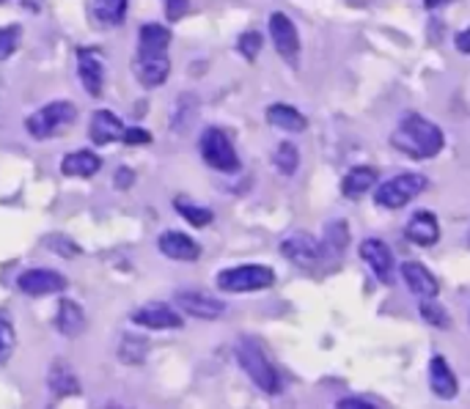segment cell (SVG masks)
Returning <instances> with one entry per match:
<instances>
[{"mask_svg": "<svg viewBox=\"0 0 470 409\" xmlns=\"http://www.w3.org/2000/svg\"><path fill=\"white\" fill-rule=\"evenodd\" d=\"M390 143L393 148H399L402 154L413 160H432L443 152L446 138L438 124H432L429 119L418 113H410L402 119L399 127H396V132L390 135Z\"/></svg>", "mask_w": 470, "mask_h": 409, "instance_id": "1", "label": "cell"}, {"mask_svg": "<svg viewBox=\"0 0 470 409\" xmlns=\"http://www.w3.org/2000/svg\"><path fill=\"white\" fill-rule=\"evenodd\" d=\"M237 360L242 365V371L250 377V382L259 390H264L267 396H278L281 393V377L273 368V363L267 360L264 349L253 341V338H242L237 344Z\"/></svg>", "mask_w": 470, "mask_h": 409, "instance_id": "2", "label": "cell"}, {"mask_svg": "<svg viewBox=\"0 0 470 409\" xmlns=\"http://www.w3.org/2000/svg\"><path fill=\"white\" fill-rule=\"evenodd\" d=\"M75 119H78V107L66 99H55V102H47L45 107H39L36 113H30L25 119V129L36 140H47V138H55L58 129L69 127Z\"/></svg>", "mask_w": 470, "mask_h": 409, "instance_id": "3", "label": "cell"}, {"mask_svg": "<svg viewBox=\"0 0 470 409\" xmlns=\"http://www.w3.org/2000/svg\"><path fill=\"white\" fill-rule=\"evenodd\" d=\"M198 148H201V160L221 171V173H237L239 171V157H237V148L234 143L229 140V135L218 127H209L201 140H198Z\"/></svg>", "mask_w": 470, "mask_h": 409, "instance_id": "4", "label": "cell"}, {"mask_svg": "<svg viewBox=\"0 0 470 409\" xmlns=\"http://www.w3.org/2000/svg\"><path fill=\"white\" fill-rule=\"evenodd\" d=\"M273 283H275V272L264 264H239L218 275V288L231 294L262 291V288H270Z\"/></svg>", "mask_w": 470, "mask_h": 409, "instance_id": "5", "label": "cell"}, {"mask_svg": "<svg viewBox=\"0 0 470 409\" xmlns=\"http://www.w3.org/2000/svg\"><path fill=\"white\" fill-rule=\"evenodd\" d=\"M424 190H426V176H421V173H399V176L382 181L374 198L385 209H402L413 198H418Z\"/></svg>", "mask_w": 470, "mask_h": 409, "instance_id": "6", "label": "cell"}, {"mask_svg": "<svg viewBox=\"0 0 470 409\" xmlns=\"http://www.w3.org/2000/svg\"><path fill=\"white\" fill-rule=\"evenodd\" d=\"M322 253H324V245L306 234V231H298V234H289L283 242H281V255L286 262H292L303 270H311L322 262Z\"/></svg>", "mask_w": 470, "mask_h": 409, "instance_id": "7", "label": "cell"}, {"mask_svg": "<svg viewBox=\"0 0 470 409\" xmlns=\"http://www.w3.org/2000/svg\"><path fill=\"white\" fill-rule=\"evenodd\" d=\"M270 36H273V45H275L278 55L289 66H298V61H300V36H298L295 22L289 20L283 12L270 14Z\"/></svg>", "mask_w": 470, "mask_h": 409, "instance_id": "8", "label": "cell"}, {"mask_svg": "<svg viewBox=\"0 0 470 409\" xmlns=\"http://www.w3.org/2000/svg\"><path fill=\"white\" fill-rule=\"evenodd\" d=\"M107 63L105 55L97 47H80L78 50V74H80V83L83 88L97 99L105 94V78H107Z\"/></svg>", "mask_w": 470, "mask_h": 409, "instance_id": "9", "label": "cell"}, {"mask_svg": "<svg viewBox=\"0 0 470 409\" xmlns=\"http://www.w3.org/2000/svg\"><path fill=\"white\" fill-rule=\"evenodd\" d=\"M173 305L179 311H185L188 316H196V319H221L226 313V305L221 300H214V296L204 294V291H193V288H185V291H176L173 296Z\"/></svg>", "mask_w": 470, "mask_h": 409, "instance_id": "10", "label": "cell"}, {"mask_svg": "<svg viewBox=\"0 0 470 409\" xmlns=\"http://www.w3.org/2000/svg\"><path fill=\"white\" fill-rule=\"evenodd\" d=\"M132 324L143 327V330H179L185 324L182 313L173 311L165 303H147L132 311Z\"/></svg>", "mask_w": 470, "mask_h": 409, "instance_id": "11", "label": "cell"}, {"mask_svg": "<svg viewBox=\"0 0 470 409\" xmlns=\"http://www.w3.org/2000/svg\"><path fill=\"white\" fill-rule=\"evenodd\" d=\"M17 288L28 296H50L66 288V278L55 270H42V267H33L25 270L17 278Z\"/></svg>", "mask_w": 470, "mask_h": 409, "instance_id": "12", "label": "cell"}, {"mask_svg": "<svg viewBox=\"0 0 470 409\" xmlns=\"http://www.w3.org/2000/svg\"><path fill=\"white\" fill-rule=\"evenodd\" d=\"M360 258L372 267L374 278L385 286L393 283V253L382 239H364L360 242Z\"/></svg>", "mask_w": 470, "mask_h": 409, "instance_id": "13", "label": "cell"}, {"mask_svg": "<svg viewBox=\"0 0 470 409\" xmlns=\"http://www.w3.org/2000/svg\"><path fill=\"white\" fill-rule=\"evenodd\" d=\"M157 247L165 258H173V262H196L201 255L198 242L182 231H163L157 239Z\"/></svg>", "mask_w": 470, "mask_h": 409, "instance_id": "14", "label": "cell"}, {"mask_svg": "<svg viewBox=\"0 0 470 409\" xmlns=\"http://www.w3.org/2000/svg\"><path fill=\"white\" fill-rule=\"evenodd\" d=\"M168 74H171L168 53L165 55H138L135 58V78H138L140 86L157 88L168 80Z\"/></svg>", "mask_w": 470, "mask_h": 409, "instance_id": "15", "label": "cell"}, {"mask_svg": "<svg viewBox=\"0 0 470 409\" xmlns=\"http://www.w3.org/2000/svg\"><path fill=\"white\" fill-rule=\"evenodd\" d=\"M88 135L94 146H107L124 138V124L113 110H97L88 124Z\"/></svg>", "mask_w": 470, "mask_h": 409, "instance_id": "16", "label": "cell"}, {"mask_svg": "<svg viewBox=\"0 0 470 409\" xmlns=\"http://www.w3.org/2000/svg\"><path fill=\"white\" fill-rule=\"evenodd\" d=\"M405 237L421 247H432L441 239V226H438V217L432 212H415L405 229Z\"/></svg>", "mask_w": 470, "mask_h": 409, "instance_id": "17", "label": "cell"}, {"mask_svg": "<svg viewBox=\"0 0 470 409\" xmlns=\"http://www.w3.org/2000/svg\"><path fill=\"white\" fill-rule=\"evenodd\" d=\"M402 278L407 283V288L421 296V300H429V296H438V280L424 264L418 262H405L402 264Z\"/></svg>", "mask_w": 470, "mask_h": 409, "instance_id": "18", "label": "cell"}, {"mask_svg": "<svg viewBox=\"0 0 470 409\" xmlns=\"http://www.w3.org/2000/svg\"><path fill=\"white\" fill-rule=\"evenodd\" d=\"M171 45V30L160 22H147L138 33V55H165Z\"/></svg>", "mask_w": 470, "mask_h": 409, "instance_id": "19", "label": "cell"}, {"mask_svg": "<svg viewBox=\"0 0 470 409\" xmlns=\"http://www.w3.org/2000/svg\"><path fill=\"white\" fill-rule=\"evenodd\" d=\"M429 388H432V393H435L438 398H454L457 396V377H454V371H451V365L438 355V357H432V363H429Z\"/></svg>", "mask_w": 470, "mask_h": 409, "instance_id": "20", "label": "cell"}, {"mask_svg": "<svg viewBox=\"0 0 470 409\" xmlns=\"http://www.w3.org/2000/svg\"><path fill=\"white\" fill-rule=\"evenodd\" d=\"M55 327L61 336L66 338H78L80 332L86 330V313L75 300H61L58 311H55Z\"/></svg>", "mask_w": 470, "mask_h": 409, "instance_id": "21", "label": "cell"}, {"mask_svg": "<svg viewBox=\"0 0 470 409\" xmlns=\"http://www.w3.org/2000/svg\"><path fill=\"white\" fill-rule=\"evenodd\" d=\"M99 168H102V160L94 152H86V148L66 154L61 163L63 176H78V179H91L94 173H99Z\"/></svg>", "mask_w": 470, "mask_h": 409, "instance_id": "22", "label": "cell"}, {"mask_svg": "<svg viewBox=\"0 0 470 409\" xmlns=\"http://www.w3.org/2000/svg\"><path fill=\"white\" fill-rule=\"evenodd\" d=\"M267 124L286 129V132H303L308 127L306 116L292 104H270L267 107Z\"/></svg>", "mask_w": 470, "mask_h": 409, "instance_id": "23", "label": "cell"}, {"mask_svg": "<svg viewBox=\"0 0 470 409\" xmlns=\"http://www.w3.org/2000/svg\"><path fill=\"white\" fill-rule=\"evenodd\" d=\"M47 385H50V393L55 398H66V396H78L80 393V382L75 377V371H71L66 363H55L47 374Z\"/></svg>", "mask_w": 470, "mask_h": 409, "instance_id": "24", "label": "cell"}, {"mask_svg": "<svg viewBox=\"0 0 470 409\" xmlns=\"http://www.w3.org/2000/svg\"><path fill=\"white\" fill-rule=\"evenodd\" d=\"M374 181H377V171L369 168V165H360V168H352L344 181H341V193L347 198H360L364 193H369L374 188Z\"/></svg>", "mask_w": 470, "mask_h": 409, "instance_id": "25", "label": "cell"}, {"mask_svg": "<svg viewBox=\"0 0 470 409\" xmlns=\"http://www.w3.org/2000/svg\"><path fill=\"white\" fill-rule=\"evenodd\" d=\"M127 4L130 0H94V17L105 28H116L127 17Z\"/></svg>", "mask_w": 470, "mask_h": 409, "instance_id": "26", "label": "cell"}, {"mask_svg": "<svg viewBox=\"0 0 470 409\" xmlns=\"http://www.w3.org/2000/svg\"><path fill=\"white\" fill-rule=\"evenodd\" d=\"M17 349V330L14 319L6 308H0V365H6Z\"/></svg>", "mask_w": 470, "mask_h": 409, "instance_id": "27", "label": "cell"}, {"mask_svg": "<svg viewBox=\"0 0 470 409\" xmlns=\"http://www.w3.org/2000/svg\"><path fill=\"white\" fill-rule=\"evenodd\" d=\"M173 206H176V212L182 214V217L190 222V226H196V229H206L209 222L214 220L212 209H206V206H196V204H190L188 198H176Z\"/></svg>", "mask_w": 470, "mask_h": 409, "instance_id": "28", "label": "cell"}, {"mask_svg": "<svg viewBox=\"0 0 470 409\" xmlns=\"http://www.w3.org/2000/svg\"><path fill=\"white\" fill-rule=\"evenodd\" d=\"M149 355V341L147 338H138V336H124L122 338V346H119V360L122 363H130V365H138L143 363Z\"/></svg>", "mask_w": 470, "mask_h": 409, "instance_id": "29", "label": "cell"}, {"mask_svg": "<svg viewBox=\"0 0 470 409\" xmlns=\"http://www.w3.org/2000/svg\"><path fill=\"white\" fill-rule=\"evenodd\" d=\"M324 250H331L333 255H341L349 245V229H347V222L339 220V222H331L328 229H324V239H322Z\"/></svg>", "mask_w": 470, "mask_h": 409, "instance_id": "30", "label": "cell"}, {"mask_svg": "<svg viewBox=\"0 0 470 409\" xmlns=\"http://www.w3.org/2000/svg\"><path fill=\"white\" fill-rule=\"evenodd\" d=\"M273 165L283 173V176H292L300 165V152L295 148V143H281L275 148V154H273Z\"/></svg>", "mask_w": 470, "mask_h": 409, "instance_id": "31", "label": "cell"}, {"mask_svg": "<svg viewBox=\"0 0 470 409\" xmlns=\"http://www.w3.org/2000/svg\"><path fill=\"white\" fill-rule=\"evenodd\" d=\"M22 42V28L20 25H6L0 28V61H9Z\"/></svg>", "mask_w": 470, "mask_h": 409, "instance_id": "32", "label": "cell"}, {"mask_svg": "<svg viewBox=\"0 0 470 409\" xmlns=\"http://www.w3.org/2000/svg\"><path fill=\"white\" fill-rule=\"evenodd\" d=\"M421 319L429 321V324H435V327H449V324H451L446 308H441V305L435 303V296H429V300H421Z\"/></svg>", "mask_w": 470, "mask_h": 409, "instance_id": "33", "label": "cell"}, {"mask_svg": "<svg viewBox=\"0 0 470 409\" xmlns=\"http://www.w3.org/2000/svg\"><path fill=\"white\" fill-rule=\"evenodd\" d=\"M237 50L242 58L253 61L259 53H262V33L259 30H245L239 39H237Z\"/></svg>", "mask_w": 470, "mask_h": 409, "instance_id": "34", "label": "cell"}, {"mask_svg": "<svg viewBox=\"0 0 470 409\" xmlns=\"http://www.w3.org/2000/svg\"><path fill=\"white\" fill-rule=\"evenodd\" d=\"M45 242H47V247L50 250H55L58 255H78L80 253V247L71 242L69 237H61V234H50V237H45Z\"/></svg>", "mask_w": 470, "mask_h": 409, "instance_id": "35", "label": "cell"}, {"mask_svg": "<svg viewBox=\"0 0 470 409\" xmlns=\"http://www.w3.org/2000/svg\"><path fill=\"white\" fill-rule=\"evenodd\" d=\"M165 4V17L171 20V22H176L179 17H185V12H188V6H190V0H163Z\"/></svg>", "mask_w": 470, "mask_h": 409, "instance_id": "36", "label": "cell"}, {"mask_svg": "<svg viewBox=\"0 0 470 409\" xmlns=\"http://www.w3.org/2000/svg\"><path fill=\"white\" fill-rule=\"evenodd\" d=\"M127 146H143V143H152V132H147V129H140V127H135V129H124V138H122Z\"/></svg>", "mask_w": 470, "mask_h": 409, "instance_id": "37", "label": "cell"}, {"mask_svg": "<svg viewBox=\"0 0 470 409\" xmlns=\"http://www.w3.org/2000/svg\"><path fill=\"white\" fill-rule=\"evenodd\" d=\"M336 406L339 409H374L380 404H374L369 398H341V401H336Z\"/></svg>", "mask_w": 470, "mask_h": 409, "instance_id": "38", "label": "cell"}, {"mask_svg": "<svg viewBox=\"0 0 470 409\" xmlns=\"http://www.w3.org/2000/svg\"><path fill=\"white\" fill-rule=\"evenodd\" d=\"M132 181H135V171H132V168H119V171H116V188H119V190L132 188Z\"/></svg>", "mask_w": 470, "mask_h": 409, "instance_id": "39", "label": "cell"}, {"mask_svg": "<svg viewBox=\"0 0 470 409\" xmlns=\"http://www.w3.org/2000/svg\"><path fill=\"white\" fill-rule=\"evenodd\" d=\"M454 47H457L462 55H470V28H465V30H459V33H457Z\"/></svg>", "mask_w": 470, "mask_h": 409, "instance_id": "40", "label": "cell"}, {"mask_svg": "<svg viewBox=\"0 0 470 409\" xmlns=\"http://www.w3.org/2000/svg\"><path fill=\"white\" fill-rule=\"evenodd\" d=\"M446 4H451V0H424L426 9H441V6H446Z\"/></svg>", "mask_w": 470, "mask_h": 409, "instance_id": "41", "label": "cell"}, {"mask_svg": "<svg viewBox=\"0 0 470 409\" xmlns=\"http://www.w3.org/2000/svg\"><path fill=\"white\" fill-rule=\"evenodd\" d=\"M0 4H6V0H0Z\"/></svg>", "mask_w": 470, "mask_h": 409, "instance_id": "42", "label": "cell"}, {"mask_svg": "<svg viewBox=\"0 0 470 409\" xmlns=\"http://www.w3.org/2000/svg\"><path fill=\"white\" fill-rule=\"evenodd\" d=\"M467 242H470V234H467Z\"/></svg>", "mask_w": 470, "mask_h": 409, "instance_id": "43", "label": "cell"}]
</instances>
